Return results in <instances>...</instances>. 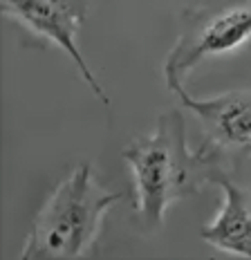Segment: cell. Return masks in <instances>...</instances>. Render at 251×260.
<instances>
[{"mask_svg":"<svg viewBox=\"0 0 251 260\" xmlns=\"http://www.w3.org/2000/svg\"><path fill=\"white\" fill-rule=\"evenodd\" d=\"M121 155L135 180L130 222L141 234L160 231L166 209L198 193L213 169V161L189 148L186 123L179 110L160 115L152 133L130 142Z\"/></svg>","mask_w":251,"mask_h":260,"instance_id":"1","label":"cell"},{"mask_svg":"<svg viewBox=\"0 0 251 260\" xmlns=\"http://www.w3.org/2000/svg\"><path fill=\"white\" fill-rule=\"evenodd\" d=\"M209 182L222 188L225 204L213 222L202 226V240L217 251L251 258V173L215 161Z\"/></svg>","mask_w":251,"mask_h":260,"instance_id":"6","label":"cell"},{"mask_svg":"<svg viewBox=\"0 0 251 260\" xmlns=\"http://www.w3.org/2000/svg\"><path fill=\"white\" fill-rule=\"evenodd\" d=\"M121 193L106 191L90 164H81L58 184L36 213L25 238L23 260H72L95 247L108 209Z\"/></svg>","mask_w":251,"mask_h":260,"instance_id":"2","label":"cell"},{"mask_svg":"<svg viewBox=\"0 0 251 260\" xmlns=\"http://www.w3.org/2000/svg\"><path fill=\"white\" fill-rule=\"evenodd\" d=\"M0 9L29 36L32 45H56L68 54L90 90L110 108V96L76 45V34L90 14V0H0Z\"/></svg>","mask_w":251,"mask_h":260,"instance_id":"4","label":"cell"},{"mask_svg":"<svg viewBox=\"0 0 251 260\" xmlns=\"http://www.w3.org/2000/svg\"><path fill=\"white\" fill-rule=\"evenodd\" d=\"M177 99L202 121L204 142L198 153L209 161L222 157H251V88L195 99L184 88L175 90Z\"/></svg>","mask_w":251,"mask_h":260,"instance_id":"5","label":"cell"},{"mask_svg":"<svg viewBox=\"0 0 251 260\" xmlns=\"http://www.w3.org/2000/svg\"><path fill=\"white\" fill-rule=\"evenodd\" d=\"M251 39V0H213L186 9L179 36L164 61L166 88H184L191 70L209 56L233 52Z\"/></svg>","mask_w":251,"mask_h":260,"instance_id":"3","label":"cell"}]
</instances>
